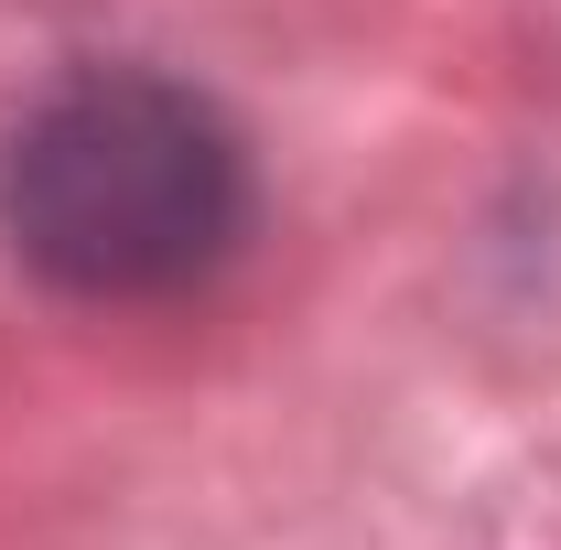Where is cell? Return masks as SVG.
Wrapping results in <instances>:
<instances>
[{"label":"cell","instance_id":"1","mask_svg":"<svg viewBox=\"0 0 561 550\" xmlns=\"http://www.w3.org/2000/svg\"><path fill=\"white\" fill-rule=\"evenodd\" d=\"M0 227L44 280L87 302H151L238 249L249 173L195 87L76 76L0 151Z\"/></svg>","mask_w":561,"mask_h":550}]
</instances>
